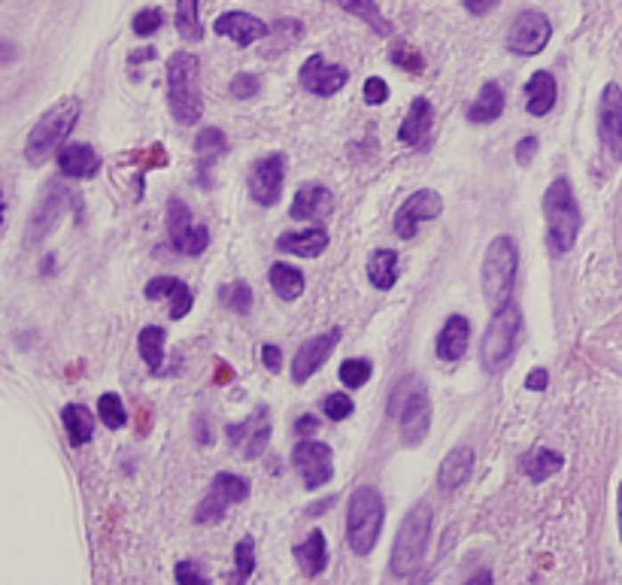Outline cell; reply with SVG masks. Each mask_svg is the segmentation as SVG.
Segmentation results:
<instances>
[{
	"instance_id": "6da1fadb",
	"label": "cell",
	"mask_w": 622,
	"mask_h": 585,
	"mask_svg": "<svg viewBox=\"0 0 622 585\" xmlns=\"http://www.w3.org/2000/svg\"><path fill=\"white\" fill-rule=\"evenodd\" d=\"M386 413L398 421L404 446H422L432 431V397L419 376L407 373L395 382Z\"/></svg>"
},
{
	"instance_id": "7a4b0ae2",
	"label": "cell",
	"mask_w": 622,
	"mask_h": 585,
	"mask_svg": "<svg viewBox=\"0 0 622 585\" xmlns=\"http://www.w3.org/2000/svg\"><path fill=\"white\" fill-rule=\"evenodd\" d=\"M201 61L191 52H174L167 61V107L180 124H195L204 116L201 100Z\"/></svg>"
},
{
	"instance_id": "3957f363",
	"label": "cell",
	"mask_w": 622,
	"mask_h": 585,
	"mask_svg": "<svg viewBox=\"0 0 622 585\" xmlns=\"http://www.w3.org/2000/svg\"><path fill=\"white\" fill-rule=\"evenodd\" d=\"M544 219H546V240L555 255H565L574 249L577 236L583 231V212L574 197L568 180H553L544 195Z\"/></svg>"
},
{
	"instance_id": "277c9868",
	"label": "cell",
	"mask_w": 622,
	"mask_h": 585,
	"mask_svg": "<svg viewBox=\"0 0 622 585\" xmlns=\"http://www.w3.org/2000/svg\"><path fill=\"white\" fill-rule=\"evenodd\" d=\"M383 522H386L383 494L374 485H359L350 498V507H346V543L359 558L374 552L376 540L383 534Z\"/></svg>"
},
{
	"instance_id": "5b68a950",
	"label": "cell",
	"mask_w": 622,
	"mask_h": 585,
	"mask_svg": "<svg viewBox=\"0 0 622 585\" xmlns=\"http://www.w3.org/2000/svg\"><path fill=\"white\" fill-rule=\"evenodd\" d=\"M516 268H520V249H516L513 236H495L486 249L483 258V273H480V283H483V301L492 313L505 309L510 303L516 283Z\"/></svg>"
},
{
	"instance_id": "8992f818",
	"label": "cell",
	"mask_w": 622,
	"mask_h": 585,
	"mask_svg": "<svg viewBox=\"0 0 622 585\" xmlns=\"http://www.w3.org/2000/svg\"><path fill=\"white\" fill-rule=\"evenodd\" d=\"M79 113H83L79 98H61L55 107H49L25 140V158L31 161V164L49 161L52 152H58L68 143V134L73 131V124H77Z\"/></svg>"
},
{
	"instance_id": "52a82bcc",
	"label": "cell",
	"mask_w": 622,
	"mask_h": 585,
	"mask_svg": "<svg viewBox=\"0 0 622 585\" xmlns=\"http://www.w3.org/2000/svg\"><path fill=\"white\" fill-rule=\"evenodd\" d=\"M432 522L434 513L425 501L416 503L410 513L404 516L401 528H398L395 546H392V573L395 576H413L425 561L428 543H432Z\"/></svg>"
},
{
	"instance_id": "ba28073f",
	"label": "cell",
	"mask_w": 622,
	"mask_h": 585,
	"mask_svg": "<svg viewBox=\"0 0 622 585\" xmlns=\"http://www.w3.org/2000/svg\"><path fill=\"white\" fill-rule=\"evenodd\" d=\"M520 334H522L520 307L507 303L505 309L492 313V322H489L486 337L480 343V365H483L486 373H501L513 361L516 346H520Z\"/></svg>"
},
{
	"instance_id": "9c48e42d",
	"label": "cell",
	"mask_w": 622,
	"mask_h": 585,
	"mask_svg": "<svg viewBox=\"0 0 622 585\" xmlns=\"http://www.w3.org/2000/svg\"><path fill=\"white\" fill-rule=\"evenodd\" d=\"M249 479L243 477H234V473H219L216 479L210 483V492L206 498L195 507V522L198 525H213V522H222L228 513V507L234 503H243L249 498Z\"/></svg>"
},
{
	"instance_id": "30bf717a",
	"label": "cell",
	"mask_w": 622,
	"mask_h": 585,
	"mask_svg": "<svg viewBox=\"0 0 622 585\" xmlns=\"http://www.w3.org/2000/svg\"><path fill=\"white\" fill-rule=\"evenodd\" d=\"M292 464L301 473L303 488H310V492L328 485L331 477H335V452L319 440H310V437H303L292 449Z\"/></svg>"
},
{
	"instance_id": "8fae6325",
	"label": "cell",
	"mask_w": 622,
	"mask_h": 585,
	"mask_svg": "<svg viewBox=\"0 0 622 585\" xmlns=\"http://www.w3.org/2000/svg\"><path fill=\"white\" fill-rule=\"evenodd\" d=\"M167 234H170L174 249L189 258L201 255V252L210 246V231H206L204 225H195L191 210L180 197H170V204H167Z\"/></svg>"
},
{
	"instance_id": "7c38bea8",
	"label": "cell",
	"mask_w": 622,
	"mask_h": 585,
	"mask_svg": "<svg viewBox=\"0 0 622 585\" xmlns=\"http://www.w3.org/2000/svg\"><path fill=\"white\" fill-rule=\"evenodd\" d=\"M553 36V25L544 12L537 10H525L520 16L513 19L510 25V34H507V49L516 52V55H540L546 49Z\"/></svg>"
},
{
	"instance_id": "4fadbf2b",
	"label": "cell",
	"mask_w": 622,
	"mask_h": 585,
	"mask_svg": "<svg viewBox=\"0 0 622 585\" xmlns=\"http://www.w3.org/2000/svg\"><path fill=\"white\" fill-rule=\"evenodd\" d=\"M443 212V197L434 188H419L413 191L407 201L398 206L395 212V234L401 240H413L422 221H432Z\"/></svg>"
},
{
	"instance_id": "5bb4252c",
	"label": "cell",
	"mask_w": 622,
	"mask_h": 585,
	"mask_svg": "<svg viewBox=\"0 0 622 585\" xmlns=\"http://www.w3.org/2000/svg\"><path fill=\"white\" fill-rule=\"evenodd\" d=\"M225 434H228V440H231V446L243 449V455H246L249 461H258V458L268 452V443H271V410L268 406H255L246 421L228 425Z\"/></svg>"
},
{
	"instance_id": "9a60e30c",
	"label": "cell",
	"mask_w": 622,
	"mask_h": 585,
	"mask_svg": "<svg viewBox=\"0 0 622 585\" xmlns=\"http://www.w3.org/2000/svg\"><path fill=\"white\" fill-rule=\"evenodd\" d=\"M283 185H286V158L283 155H268V158L255 161L253 170H249V180H246V188H249V197L258 204V206H273L283 195Z\"/></svg>"
},
{
	"instance_id": "2e32d148",
	"label": "cell",
	"mask_w": 622,
	"mask_h": 585,
	"mask_svg": "<svg viewBox=\"0 0 622 585\" xmlns=\"http://www.w3.org/2000/svg\"><path fill=\"white\" fill-rule=\"evenodd\" d=\"M337 343H340V328H331V331H325V334L303 340L301 349L295 352V358H292V382L303 385L313 373H319L325 361L331 358V352L337 349Z\"/></svg>"
},
{
	"instance_id": "e0dca14e",
	"label": "cell",
	"mask_w": 622,
	"mask_h": 585,
	"mask_svg": "<svg viewBox=\"0 0 622 585\" xmlns=\"http://www.w3.org/2000/svg\"><path fill=\"white\" fill-rule=\"evenodd\" d=\"M598 137L610 158H622V88L607 83L598 100Z\"/></svg>"
},
{
	"instance_id": "ac0fdd59",
	"label": "cell",
	"mask_w": 622,
	"mask_h": 585,
	"mask_svg": "<svg viewBox=\"0 0 622 585\" xmlns=\"http://www.w3.org/2000/svg\"><path fill=\"white\" fill-rule=\"evenodd\" d=\"M298 76H301V85L307 88L310 94H316V98H331V94H337L340 88L350 83L346 68L328 64L322 55H310L307 61L301 64Z\"/></svg>"
},
{
	"instance_id": "d6986e66",
	"label": "cell",
	"mask_w": 622,
	"mask_h": 585,
	"mask_svg": "<svg viewBox=\"0 0 622 585\" xmlns=\"http://www.w3.org/2000/svg\"><path fill=\"white\" fill-rule=\"evenodd\" d=\"M213 31H216L219 36H228L231 43H237V46H253V43L264 40L273 28L264 25L262 19L249 16V12H225V16H219L216 21H213Z\"/></svg>"
},
{
	"instance_id": "ffe728a7",
	"label": "cell",
	"mask_w": 622,
	"mask_h": 585,
	"mask_svg": "<svg viewBox=\"0 0 622 585\" xmlns=\"http://www.w3.org/2000/svg\"><path fill=\"white\" fill-rule=\"evenodd\" d=\"M331 210H335V195H331L328 185L307 182V185H301V188L295 191V201H292L288 216L301 219V221H316V219L328 216Z\"/></svg>"
},
{
	"instance_id": "44dd1931",
	"label": "cell",
	"mask_w": 622,
	"mask_h": 585,
	"mask_svg": "<svg viewBox=\"0 0 622 585\" xmlns=\"http://www.w3.org/2000/svg\"><path fill=\"white\" fill-rule=\"evenodd\" d=\"M58 170L73 180H92L101 170V155L88 143H64L55 155Z\"/></svg>"
},
{
	"instance_id": "7402d4cb",
	"label": "cell",
	"mask_w": 622,
	"mask_h": 585,
	"mask_svg": "<svg viewBox=\"0 0 622 585\" xmlns=\"http://www.w3.org/2000/svg\"><path fill=\"white\" fill-rule=\"evenodd\" d=\"M468 340H471V322L464 316H449L443 322L438 343H434V352H438L440 361L453 365V361H462L464 352H468Z\"/></svg>"
},
{
	"instance_id": "603a6c76",
	"label": "cell",
	"mask_w": 622,
	"mask_h": 585,
	"mask_svg": "<svg viewBox=\"0 0 622 585\" xmlns=\"http://www.w3.org/2000/svg\"><path fill=\"white\" fill-rule=\"evenodd\" d=\"M434 128V107L428 98H413L410 109H407V118L398 128V140L407 146H425L428 134Z\"/></svg>"
},
{
	"instance_id": "cb8c5ba5",
	"label": "cell",
	"mask_w": 622,
	"mask_h": 585,
	"mask_svg": "<svg viewBox=\"0 0 622 585\" xmlns=\"http://www.w3.org/2000/svg\"><path fill=\"white\" fill-rule=\"evenodd\" d=\"M471 473H473V449L468 446V443H462V446L449 449L447 458L440 461L438 485L443 488V492H456V488H462L464 483H468Z\"/></svg>"
},
{
	"instance_id": "d4e9b609",
	"label": "cell",
	"mask_w": 622,
	"mask_h": 585,
	"mask_svg": "<svg viewBox=\"0 0 622 585\" xmlns=\"http://www.w3.org/2000/svg\"><path fill=\"white\" fill-rule=\"evenodd\" d=\"M555 98H559V85H555L553 73L550 70L531 73V79L525 83V113L544 118L555 107Z\"/></svg>"
},
{
	"instance_id": "484cf974",
	"label": "cell",
	"mask_w": 622,
	"mask_h": 585,
	"mask_svg": "<svg viewBox=\"0 0 622 585\" xmlns=\"http://www.w3.org/2000/svg\"><path fill=\"white\" fill-rule=\"evenodd\" d=\"M277 249L283 255H298V258H316L328 249V231L325 228H307V231H292L283 234L277 240Z\"/></svg>"
},
{
	"instance_id": "4316f807",
	"label": "cell",
	"mask_w": 622,
	"mask_h": 585,
	"mask_svg": "<svg viewBox=\"0 0 622 585\" xmlns=\"http://www.w3.org/2000/svg\"><path fill=\"white\" fill-rule=\"evenodd\" d=\"M292 555H295V561H298L303 576H310V580L322 576L325 567H328V543H325V534L322 531H313L303 543L295 546Z\"/></svg>"
},
{
	"instance_id": "83f0119b",
	"label": "cell",
	"mask_w": 622,
	"mask_h": 585,
	"mask_svg": "<svg viewBox=\"0 0 622 585\" xmlns=\"http://www.w3.org/2000/svg\"><path fill=\"white\" fill-rule=\"evenodd\" d=\"M228 152V137L225 131L219 128H204L201 134L195 137V155H198V173H201V185H210L206 173L216 164L222 155Z\"/></svg>"
},
{
	"instance_id": "f1b7e54d",
	"label": "cell",
	"mask_w": 622,
	"mask_h": 585,
	"mask_svg": "<svg viewBox=\"0 0 622 585\" xmlns=\"http://www.w3.org/2000/svg\"><path fill=\"white\" fill-rule=\"evenodd\" d=\"M561 468H565V458H561L559 452L546 449V446L525 452V455L520 458V470H522L525 477H529L535 485L546 483V479L555 477V473H559Z\"/></svg>"
},
{
	"instance_id": "f546056e",
	"label": "cell",
	"mask_w": 622,
	"mask_h": 585,
	"mask_svg": "<svg viewBox=\"0 0 622 585\" xmlns=\"http://www.w3.org/2000/svg\"><path fill=\"white\" fill-rule=\"evenodd\" d=\"M501 113H505V92H501L498 83H486L483 88H480L477 98H473V103H471L468 122L489 124V122H498Z\"/></svg>"
},
{
	"instance_id": "4dcf8cb0",
	"label": "cell",
	"mask_w": 622,
	"mask_h": 585,
	"mask_svg": "<svg viewBox=\"0 0 622 585\" xmlns=\"http://www.w3.org/2000/svg\"><path fill=\"white\" fill-rule=\"evenodd\" d=\"M64 431H68V440L73 449L85 446L88 440L94 437V413L83 404H68L61 413Z\"/></svg>"
},
{
	"instance_id": "1f68e13d",
	"label": "cell",
	"mask_w": 622,
	"mask_h": 585,
	"mask_svg": "<svg viewBox=\"0 0 622 585\" xmlns=\"http://www.w3.org/2000/svg\"><path fill=\"white\" fill-rule=\"evenodd\" d=\"M328 4H335L343 12H350V16L361 19L374 34H380V36H392V34H395V28H392V21L380 12L376 0H328Z\"/></svg>"
},
{
	"instance_id": "d6a6232c",
	"label": "cell",
	"mask_w": 622,
	"mask_h": 585,
	"mask_svg": "<svg viewBox=\"0 0 622 585\" xmlns=\"http://www.w3.org/2000/svg\"><path fill=\"white\" fill-rule=\"evenodd\" d=\"M368 279L374 288L389 292L398 283V252L395 249H376L368 258Z\"/></svg>"
},
{
	"instance_id": "836d02e7",
	"label": "cell",
	"mask_w": 622,
	"mask_h": 585,
	"mask_svg": "<svg viewBox=\"0 0 622 585\" xmlns=\"http://www.w3.org/2000/svg\"><path fill=\"white\" fill-rule=\"evenodd\" d=\"M268 276H271V288L283 301H295L303 294V273L298 268H292V264H283V261L271 264Z\"/></svg>"
},
{
	"instance_id": "e575fe53",
	"label": "cell",
	"mask_w": 622,
	"mask_h": 585,
	"mask_svg": "<svg viewBox=\"0 0 622 585\" xmlns=\"http://www.w3.org/2000/svg\"><path fill=\"white\" fill-rule=\"evenodd\" d=\"M176 31L185 43H198L204 36L201 28V0H176Z\"/></svg>"
},
{
	"instance_id": "d590c367",
	"label": "cell",
	"mask_w": 622,
	"mask_h": 585,
	"mask_svg": "<svg viewBox=\"0 0 622 585\" xmlns=\"http://www.w3.org/2000/svg\"><path fill=\"white\" fill-rule=\"evenodd\" d=\"M137 349H140V358L149 365L152 373H161V365H165V331H161L158 325H149V328L140 331Z\"/></svg>"
},
{
	"instance_id": "8d00e7d4",
	"label": "cell",
	"mask_w": 622,
	"mask_h": 585,
	"mask_svg": "<svg viewBox=\"0 0 622 585\" xmlns=\"http://www.w3.org/2000/svg\"><path fill=\"white\" fill-rule=\"evenodd\" d=\"M219 303L225 309H231V313H237V316H246L249 309H253V288L243 283V279L222 285L219 288Z\"/></svg>"
},
{
	"instance_id": "74e56055",
	"label": "cell",
	"mask_w": 622,
	"mask_h": 585,
	"mask_svg": "<svg viewBox=\"0 0 622 585\" xmlns=\"http://www.w3.org/2000/svg\"><path fill=\"white\" fill-rule=\"evenodd\" d=\"M98 419L109 428V431H118V428H122L125 421H128V413H125L122 397L113 395V391L101 395V401H98Z\"/></svg>"
},
{
	"instance_id": "f35d334b",
	"label": "cell",
	"mask_w": 622,
	"mask_h": 585,
	"mask_svg": "<svg viewBox=\"0 0 622 585\" xmlns=\"http://www.w3.org/2000/svg\"><path fill=\"white\" fill-rule=\"evenodd\" d=\"M370 373H374V367H370L368 358H346L337 370L340 382H343L346 389H361V385L370 380Z\"/></svg>"
},
{
	"instance_id": "ab89813d",
	"label": "cell",
	"mask_w": 622,
	"mask_h": 585,
	"mask_svg": "<svg viewBox=\"0 0 622 585\" xmlns=\"http://www.w3.org/2000/svg\"><path fill=\"white\" fill-rule=\"evenodd\" d=\"M253 573H255V543L253 537H243L234 546V576L240 582H246Z\"/></svg>"
},
{
	"instance_id": "60d3db41",
	"label": "cell",
	"mask_w": 622,
	"mask_h": 585,
	"mask_svg": "<svg viewBox=\"0 0 622 585\" xmlns=\"http://www.w3.org/2000/svg\"><path fill=\"white\" fill-rule=\"evenodd\" d=\"M228 92H231V98L237 100H253L262 94V79H258L255 73H237L231 79V85H228Z\"/></svg>"
},
{
	"instance_id": "b9f144b4",
	"label": "cell",
	"mask_w": 622,
	"mask_h": 585,
	"mask_svg": "<svg viewBox=\"0 0 622 585\" xmlns=\"http://www.w3.org/2000/svg\"><path fill=\"white\" fill-rule=\"evenodd\" d=\"M167 301H170V318H176V322L189 316V309L195 307V294H191V288L185 285L182 279L176 283L174 292L167 294Z\"/></svg>"
},
{
	"instance_id": "7bdbcfd3",
	"label": "cell",
	"mask_w": 622,
	"mask_h": 585,
	"mask_svg": "<svg viewBox=\"0 0 622 585\" xmlns=\"http://www.w3.org/2000/svg\"><path fill=\"white\" fill-rule=\"evenodd\" d=\"M352 410H355L352 397H350V395H343V391H335V395H328V397H325V404H322V413H325V416H328L331 421H343V419H350V416H352Z\"/></svg>"
},
{
	"instance_id": "ee69618b",
	"label": "cell",
	"mask_w": 622,
	"mask_h": 585,
	"mask_svg": "<svg viewBox=\"0 0 622 585\" xmlns=\"http://www.w3.org/2000/svg\"><path fill=\"white\" fill-rule=\"evenodd\" d=\"M389 61L395 64V68L407 70V73H422V70H425V61H422V58L410 46H404V43H398V46L389 52Z\"/></svg>"
},
{
	"instance_id": "f6af8a7d",
	"label": "cell",
	"mask_w": 622,
	"mask_h": 585,
	"mask_svg": "<svg viewBox=\"0 0 622 585\" xmlns=\"http://www.w3.org/2000/svg\"><path fill=\"white\" fill-rule=\"evenodd\" d=\"M131 25H134L137 36H149V34L158 31L161 25H165V16H161V10H140Z\"/></svg>"
},
{
	"instance_id": "bcb514c9",
	"label": "cell",
	"mask_w": 622,
	"mask_h": 585,
	"mask_svg": "<svg viewBox=\"0 0 622 585\" xmlns=\"http://www.w3.org/2000/svg\"><path fill=\"white\" fill-rule=\"evenodd\" d=\"M176 283H180V279H176V276H155L152 283H146V298H149V301H161V298H167V294L176 288Z\"/></svg>"
},
{
	"instance_id": "7dc6e473",
	"label": "cell",
	"mask_w": 622,
	"mask_h": 585,
	"mask_svg": "<svg viewBox=\"0 0 622 585\" xmlns=\"http://www.w3.org/2000/svg\"><path fill=\"white\" fill-rule=\"evenodd\" d=\"M365 100L370 103V107H380V103L389 100V85L383 83L380 76H370L365 83Z\"/></svg>"
},
{
	"instance_id": "c3c4849f",
	"label": "cell",
	"mask_w": 622,
	"mask_h": 585,
	"mask_svg": "<svg viewBox=\"0 0 622 585\" xmlns=\"http://www.w3.org/2000/svg\"><path fill=\"white\" fill-rule=\"evenodd\" d=\"M176 582H206V576L195 567V561H180L176 565Z\"/></svg>"
},
{
	"instance_id": "681fc988",
	"label": "cell",
	"mask_w": 622,
	"mask_h": 585,
	"mask_svg": "<svg viewBox=\"0 0 622 585\" xmlns=\"http://www.w3.org/2000/svg\"><path fill=\"white\" fill-rule=\"evenodd\" d=\"M262 361H264V367H268L271 373H279V370H283V352H279V346L264 343L262 346Z\"/></svg>"
},
{
	"instance_id": "f907efd6",
	"label": "cell",
	"mask_w": 622,
	"mask_h": 585,
	"mask_svg": "<svg viewBox=\"0 0 622 585\" xmlns=\"http://www.w3.org/2000/svg\"><path fill=\"white\" fill-rule=\"evenodd\" d=\"M537 152V140L535 137H522L520 146H516V164H531V158H535Z\"/></svg>"
},
{
	"instance_id": "816d5d0a",
	"label": "cell",
	"mask_w": 622,
	"mask_h": 585,
	"mask_svg": "<svg viewBox=\"0 0 622 585\" xmlns=\"http://www.w3.org/2000/svg\"><path fill=\"white\" fill-rule=\"evenodd\" d=\"M546 385H550V373H546L544 367L529 370V376H525V389H529V391H544Z\"/></svg>"
},
{
	"instance_id": "f5cc1de1",
	"label": "cell",
	"mask_w": 622,
	"mask_h": 585,
	"mask_svg": "<svg viewBox=\"0 0 622 585\" xmlns=\"http://www.w3.org/2000/svg\"><path fill=\"white\" fill-rule=\"evenodd\" d=\"M462 4L471 16H486V12H492L498 6V0H462Z\"/></svg>"
},
{
	"instance_id": "db71d44e",
	"label": "cell",
	"mask_w": 622,
	"mask_h": 585,
	"mask_svg": "<svg viewBox=\"0 0 622 585\" xmlns=\"http://www.w3.org/2000/svg\"><path fill=\"white\" fill-rule=\"evenodd\" d=\"M316 431H319V421H316V416H301L298 421H295V434H298V437H313Z\"/></svg>"
},
{
	"instance_id": "11a10c76",
	"label": "cell",
	"mask_w": 622,
	"mask_h": 585,
	"mask_svg": "<svg viewBox=\"0 0 622 585\" xmlns=\"http://www.w3.org/2000/svg\"><path fill=\"white\" fill-rule=\"evenodd\" d=\"M617 522H619V540H622V483L617 492Z\"/></svg>"
},
{
	"instance_id": "9f6ffc18",
	"label": "cell",
	"mask_w": 622,
	"mask_h": 585,
	"mask_svg": "<svg viewBox=\"0 0 622 585\" xmlns=\"http://www.w3.org/2000/svg\"><path fill=\"white\" fill-rule=\"evenodd\" d=\"M143 58H146V61H149V58H155V49H143V52H134V55H131V61H143Z\"/></svg>"
}]
</instances>
